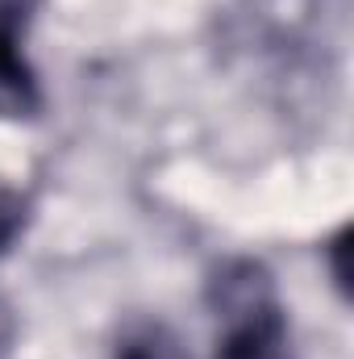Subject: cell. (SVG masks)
Here are the masks:
<instances>
[{
	"label": "cell",
	"instance_id": "obj_1",
	"mask_svg": "<svg viewBox=\"0 0 354 359\" xmlns=\"http://www.w3.org/2000/svg\"><path fill=\"white\" fill-rule=\"evenodd\" d=\"M208 305L225 322L217 359H288V318L263 264H225L208 280Z\"/></svg>",
	"mask_w": 354,
	"mask_h": 359
},
{
	"label": "cell",
	"instance_id": "obj_2",
	"mask_svg": "<svg viewBox=\"0 0 354 359\" xmlns=\"http://www.w3.org/2000/svg\"><path fill=\"white\" fill-rule=\"evenodd\" d=\"M42 104L38 76L25 63L13 29H0V117H34Z\"/></svg>",
	"mask_w": 354,
	"mask_h": 359
},
{
	"label": "cell",
	"instance_id": "obj_3",
	"mask_svg": "<svg viewBox=\"0 0 354 359\" xmlns=\"http://www.w3.org/2000/svg\"><path fill=\"white\" fill-rule=\"evenodd\" d=\"M113 359H192V355H187L183 339L167 322L142 318V322H129L121 330V339L113 347Z\"/></svg>",
	"mask_w": 354,
	"mask_h": 359
},
{
	"label": "cell",
	"instance_id": "obj_4",
	"mask_svg": "<svg viewBox=\"0 0 354 359\" xmlns=\"http://www.w3.org/2000/svg\"><path fill=\"white\" fill-rule=\"evenodd\" d=\"M25 222H29V201L13 188H0V255L21 238Z\"/></svg>",
	"mask_w": 354,
	"mask_h": 359
},
{
	"label": "cell",
	"instance_id": "obj_5",
	"mask_svg": "<svg viewBox=\"0 0 354 359\" xmlns=\"http://www.w3.org/2000/svg\"><path fill=\"white\" fill-rule=\"evenodd\" d=\"M13 334H17V322H13V309L0 301V359L8 355V347H13Z\"/></svg>",
	"mask_w": 354,
	"mask_h": 359
}]
</instances>
